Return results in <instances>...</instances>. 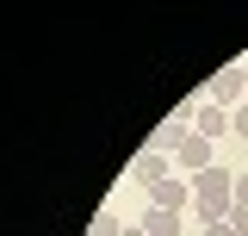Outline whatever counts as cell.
<instances>
[{"mask_svg": "<svg viewBox=\"0 0 248 236\" xmlns=\"http://www.w3.org/2000/svg\"><path fill=\"white\" fill-rule=\"evenodd\" d=\"M174 162H180V168H192V174H205V168H217V143H205V137H186V143L174 149Z\"/></svg>", "mask_w": 248, "mask_h": 236, "instance_id": "5b68a950", "label": "cell"}, {"mask_svg": "<svg viewBox=\"0 0 248 236\" xmlns=\"http://www.w3.org/2000/svg\"><path fill=\"white\" fill-rule=\"evenodd\" d=\"M236 205H248V174H236Z\"/></svg>", "mask_w": 248, "mask_h": 236, "instance_id": "8fae6325", "label": "cell"}, {"mask_svg": "<svg viewBox=\"0 0 248 236\" xmlns=\"http://www.w3.org/2000/svg\"><path fill=\"white\" fill-rule=\"evenodd\" d=\"M230 137H242V143H248V100L236 106V112H230Z\"/></svg>", "mask_w": 248, "mask_h": 236, "instance_id": "9c48e42d", "label": "cell"}, {"mask_svg": "<svg viewBox=\"0 0 248 236\" xmlns=\"http://www.w3.org/2000/svg\"><path fill=\"white\" fill-rule=\"evenodd\" d=\"M192 137H205V143L230 137V112H223V106H199V118H192Z\"/></svg>", "mask_w": 248, "mask_h": 236, "instance_id": "8992f818", "label": "cell"}, {"mask_svg": "<svg viewBox=\"0 0 248 236\" xmlns=\"http://www.w3.org/2000/svg\"><path fill=\"white\" fill-rule=\"evenodd\" d=\"M124 236H149V230H143V224H124Z\"/></svg>", "mask_w": 248, "mask_h": 236, "instance_id": "4fadbf2b", "label": "cell"}, {"mask_svg": "<svg viewBox=\"0 0 248 236\" xmlns=\"http://www.w3.org/2000/svg\"><path fill=\"white\" fill-rule=\"evenodd\" d=\"M149 205H161V211H186V205H192V180L168 174L161 186H149Z\"/></svg>", "mask_w": 248, "mask_h": 236, "instance_id": "277c9868", "label": "cell"}, {"mask_svg": "<svg viewBox=\"0 0 248 236\" xmlns=\"http://www.w3.org/2000/svg\"><path fill=\"white\" fill-rule=\"evenodd\" d=\"M223 224H230V230H236V236H248V205H236V211H230V218H223Z\"/></svg>", "mask_w": 248, "mask_h": 236, "instance_id": "30bf717a", "label": "cell"}, {"mask_svg": "<svg viewBox=\"0 0 248 236\" xmlns=\"http://www.w3.org/2000/svg\"><path fill=\"white\" fill-rule=\"evenodd\" d=\"M174 174V162H168V155H161V149H137V162H130V180H137V186H161V180Z\"/></svg>", "mask_w": 248, "mask_h": 236, "instance_id": "3957f363", "label": "cell"}, {"mask_svg": "<svg viewBox=\"0 0 248 236\" xmlns=\"http://www.w3.org/2000/svg\"><path fill=\"white\" fill-rule=\"evenodd\" d=\"M248 100V62H230V68H217L211 81H205V106H223V112H236Z\"/></svg>", "mask_w": 248, "mask_h": 236, "instance_id": "7a4b0ae2", "label": "cell"}, {"mask_svg": "<svg viewBox=\"0 0 248 236\" xmlns=\"http://www.w3.org/2000/svg\"><path fill=\"white\" fill-rule=\"evenodd\" d=\"M143 230H149V236H180V211L149 205V211H143Z\"/></svg>", "mask_w": 248, "mask_h": 236, "instance_id": "52a82bcc", "label": "cell"}, {"mask_svg": "<svg viewBox=\"0 0 248 236\" xmlns=\"http://www.w3.org/2000/svg\"><path fill=\"white\" fill-rule=\"evenodd\" d=\"M87 236H124V218H112V211H99L87 224Z\"/></svg>", "mask_w": 248, "mask_h": 236, "instance_id": "ba28073f", "label": "cell"}, {"mask_svg": "<svg viewBox=\"0 0 248 236\" xmlns=\"http://www.w3.org/2000/svg\"><path fill=\"white\" fill-rule=\"evenodd\" d=\"M205 236H236V230H230V224H205Z\"/></svg>", "mask_w": 248, "mask_h": 236, "instance_id": "7c38bea8", "label": "cell"}, {"mask_svg": "<svg viewBox=\"0 0 248 236\" xmlns=\"http://www.w3.org/2000/svg\"><path fill=\"white\" fill-rule=\"evenodd\" d=\"M192 211L205 218V224H223L230 211H236V174L217 162V168H205V174H192Z\"/></svg>", "mask_w": 248, "mask_h": 236, "instance_id": "6da1fadb", "label": "cell"}]
</instances>
